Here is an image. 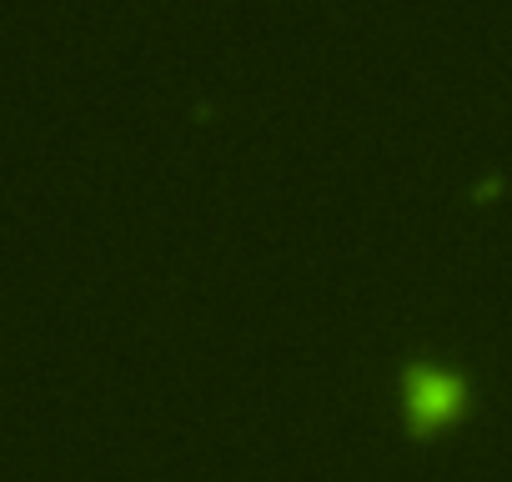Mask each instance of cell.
I'll return each mask as SVG.
<instances>
[{
  "mask_svg": "<svg viewBox=\"0 0 512 482\" xmlns=\"http://www.w3.org/2000/svg\"><path fill=\"white\" fill-rule=\"evenodd\" d=\"M402 402H407L412 427L427 432V427H447V422L462 412L467 387H462V377L447 372V367H412L407 382H402Z\"/></svg>",
  "mask_w": 512,
  "mask_h": 482,
  "instance_id": "1",
  "label": "cell"
}]
</instances>
